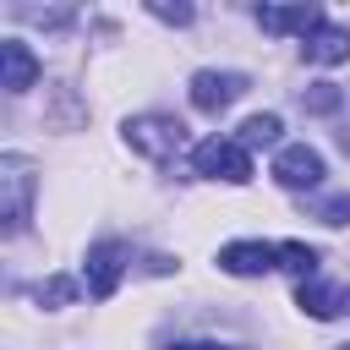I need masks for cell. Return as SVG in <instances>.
<instances>
[{"mask_svg": "<svg viewBox=\"0 0 350 350\" xmlns=\"http://www.w3.org/2000/svg\"><path fill=\"white\" fill-rule=\"evenodd\" d=\"M170 350H235V345H213V339H180V345H170Z\"/></svg>", "mask_w": 350, "mask_h": 350, "instance_id": "cell-18", "label": "cell"}, {"mask_svg": "<svg viewBox=\"0 0 350 350\" xmlns=\"http://www.w3.org/2000/svg\"><path fill=\"white\" fill-rule=\"evenodd\" d=\"M339 142H345V153H350V131H345V137H339Z\"/></svg>", "mask_w": 350, "mask_h": 350, "instance_id": "cell-19", "label": "cell"}, {"mask_svg": "<svg viewBox=\"0 0 350 350\" xmlns=\"http://www.w3.org/2000/svg\"><path fill=\"white\" fill-rule=\"evenodd\" d=\"M317 219H323V224H350V191L323 197V202H317Z\"/></svg>", "mask_w": 350, "mask_h": 350, "instance_id": "cell-16", "label": "cell"}, {"mask_svg": "<svg viewBox=\"0 0 350 350\" xmlns=\"http://www.w3.org/2000/svg\"><path fill=\"white\" fill-rule=\"evenodd\" d=\"M246 88H252L246 71H197V77H191V104H197L202 115H219V109H230Z\"/></svg>", "mask_w": 350, "mask_h": 350, "instance_id": "cell-4", "label": "cell"}, {"mask_svg": "<svg viewBox=\"0 0 350 350\" xmlns=\"http://www.w3.org/2000/svg\"><path fill=\"white\" fill-rule=\"evenodd\" d=\"M257 22H262V33H301V38H312L323 27V11L317 5H257Z\"/></svg>", "mask_w": 350, "mask_h": 350, "instance_id": "cell-8", "label": "cell"}, {"mask_svg": "<svg viewBox=\"0 0 350 350\" xmlns=\"http://www.w3.org/2000/svg\"><path fill=\"white\" fill-rule=\"evenodd\" d=\"M301 55H306V60H317V66H339V60H350V27L323 22V27L301 44Z\"/></svg>", "mask_w": 350, "mask_h": 350, "instance_id": "cell-10", "label": "cell"}, {"mask_svg": "<svg viewBox=\"0 0 350 350\" xmlns=\"http://www.w3.org/2000/svg\"><path fill=\"white\" fill-rule=\"evenodd\" d=\"M345 104V93L334 88V82H312V88H301V109H312V115H334Z\"/></svg>", "mask_w": 350, "mask_h": 350, "instance_id": "cell-15", "label": "cell"}, {"mask_svg": "<svg viewBox=\"0 0 350 350\" xmlns=\"http://www.w3.org/2000/svg\"><path fill=\"white\" fill-rule=\"evenodd\" d=\"M219 268L235 273V279L268 273V268H279V246H268V241H230V246H219Z\"/></svg>", "mask_w": 350, "mask_h": 350, "instance_id": "cell-7", "label": "cell"}, {"mask_svg": "<svg viewBox=\"0 0 350 350\" xmlns=\"http://www.w3.org/2000/svg\"><path fill=\"white\" fill-rule=\"evenodd\" d=\"M120 131H126V142H131L142 159H175V153L186 148V126H180L175 115H131Z\"/></svg>", "mask_w": 350, "mask_h": 350, "instance_id": "cell-2", "label": "cell"}, {"mask_svg": "<svg viewBox=\"0 0 350 350\" xmlns=\"http://www.w3.org/2000/svg\"><path fill=\"white\" fill-rule=\"evenodd\" d=\"M77 290H82L77 279H66V273H49V279L33 290V301H38V306H71V301H77Z\"/></svg>", "mask_w": 350, "mask_h": 350, "instance_id": "cell-14", "label": "cell"}, {"mask_svg": "<svg viewBox=\"0 0 350 350\" xmlns=\"http://www.w3.org/2000/svg\"><path fill=\"white\" fill-rule=\"evenodd\" d=\"M295 306H301L306 317L328 323V317H339V312H345V295H339L334 284H323V279H301V284H295Z\"/></svg>", "mask_w": 350, "mask_h": 350, "instance_id": "cell-11", "label": "cell"}, {"mask_svg": "<svg viewBox=\"0 0 350 350\" xmlns=\"http://www.w3.org/2000/svg\"><path fill=\"white\" fill-rule=\"evenodd\" d=\"M339 350H350V345H339Z\"/></svg>", "mask_w": 350, "mask_h": 350, "instance_id": "cell-20", "label": "cell"}, {"mask_svg": "<svg viewBox=\"0 0 350 350\" xmlns=\"http://www.w3.org/2000/svg\"><path fill=\"white\" fill-rule=\"evenodd\" d=\"M27 208H33V164L22 153L0 159V230L22 235L27 230Z\"/></svg>", "mask_w": 350, "mask_h": 350, "instance_id": "cell-1", "label": "cell"}, {"mask_svg": "<svg viewBox=\"0 0 350 350\" xmlns=\"http://www.w3.org/2000/svg\"><path fill=\"white\" fill-rule=\"evenodd\" d=\"M273 180H279V186H290V191L317 186V180H323V153H317V148H306V142L279 148V159H273Z\"/></svg>", "mask_w": 350, "mask_h": 350, "instance_id": "cell-6", "label": "cell"}, {"mask_svg": "<svg viewBox=\"0 0 350 350\" xmlns=\"http://www.w3.org/2000/svg\"><path fill=\"white\" fill-rule=\"evenodd\" d=\"M33 82H38V60H33V49L16 44V38H0V88H5V93H27Z\"/></svg>", "mask_w": 350, "mask_h": 350, "instance_id": "cell-9", "label": "cell"}, {"mask_svg": "<svg viewBox=\"0 0 350 350\" xmlns=\"http://www.w3.org/2000/svg\"><path fill=\"white\" fill-rule=\"evenodd\" d=\"M191 170L208 175V180H230V186H246L252 180V153L230 137H208L191 148Z\"/></svg>", "mask_w": 350, "mask_h": 350, "instance_id": "cell-3", "label": "cell"}, {"mask_svg": "<svg viewBox=\"0 0 350 350\" xmlns=\"http://www.w3.org/2000/svg\"><path fill=\"white\" fill-rule=\"evenodd\" d=\"M279 131H284L279 115H246L241 120V148H268V142H279Z\"/></svg>", "mask_w": 350, "mask_h": 350, "instance_id": "cell-12", "label": "cell"}, {"mask_svg": "<svg viewBox=\"0 0 350 350\" xmlns=\"http://www.w3.org/2000/svg\"><path fill=\"white\" fill-rule=\"evenodd\" d=\"M317 262H323V257H317V246H306V241H284V246H279V268H290L295 279H312Z\"/></svg>", "mask_w": 350, "mask_h": 350, "instance_id": "cell-13", "label": "cell"}, {"mask_svg": "<svg viewBox=\"0 0 350 350\" xmlns=\"http://www.w3.org/2000/svg\"><path fill=\"white\" fill-rule=\"evenodd\" d=\"M148 11H153L159 22H175V27H180V22H191V5H164V0H153Z\"/></svg>", "mask_w": 350, "mask_h": 350, "instance_id": "cell-17", "label": "cell"}, {"mask_svg": "<svg viewBox=\"0 0 350 350\" xmlns=\"http://www.w3.org/2000/svg\"><path fill=\"white\" fill-rule=\"evenodd\" d=\"M126 241H98V246H88V295L93 301H109L115 295V284H120V273H126Z\"/></svg>", "mask_w": 350, "mask_h": 350, "instance_id": "cell-5", "label": "cell"}]
</instances>
